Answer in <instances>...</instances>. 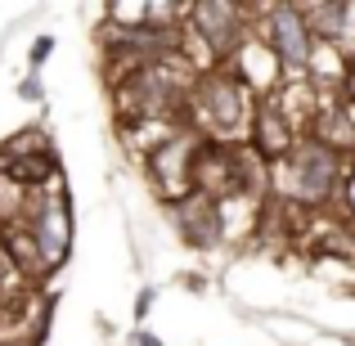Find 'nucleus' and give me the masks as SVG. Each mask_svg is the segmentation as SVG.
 <instances>
[{"label": "nucleus", "mask_w": 355, "mask_h": 346, "mask_svg": "<svg viewBox=\"0 0 355 346\" xmlns=\"http://www.w3.org/2000/svg\"><path fill=\"white\" fill-rule=\"evenodd\" d=\"M230 68L239 72L243 81H248L252 90H257V99L261 95H270V90L284 81V72H279V63H275V54L266 50V45L257 41V36H248V41L234 50V59H230Z\"/></svg>", "instance_id": "nucleus-10"}, {"label": "nucleus", "mask_w": 355, "mask_h": 346, "mask_svg": "<svg viewBox=\"0 0 355 346\" xmlns=\"http://www.w3.org/2000/svg\"><path fill=\"white\" fill-rule=\"evenodd\" d=\"M171 220H175V234L189 243L193 252H216L225 243V225H220V202L211 193H184L180 202H171Z\"/></svg>", "instance_id": "nucleus-8"}, {"label": "nucleus", "mask_w": 355, "mask_h": 346, "mask_svg": "<svg viewBox=\"0 0 355 346\" xmlns=\"http://www.w3.org/2000/svg\"><path fill=\"white\" fill-rule=\"evenodd\" d=\"M252 36L275 54L284 81L306 77L311 68V54H315V27L306 18V9L297 0H257V23H252Z\"/></svg>", "instance_id": "nucleus-5"}, {"label": "nucleus", "mask_w": 355, "mask_h": 346, "mask_svg": "<svg viewBox=\"0 0 355 346\" xmlns=\"http://www.w3.org/2000/svg\"><path fill=\"white\" fill-rule=\"evenodd\" d=\"M27 198H32V184H23L14 171H5V166H0V234L23 220Z\"/></svg>", "instance_id": "nucleus-11"}, {"label": "nucleus", "mask_w": 355, "mask_h": 346, "mask_svg": "<svg viewBox=\"0 0 355 346\" xmlns=\"http://www.w3.org/2000/svg\"><path fill=\"white\" fill-rule=\"evenodd\" d=\"M338 211L342 220H347V225L355 230V153L347 157V175H342V189H338Z\"/></svg>", "instance_id": "nucleus-12"}, {"label": "nucleus", "mask_w": 355, "mask_h": 346, "mask_svg": "<svg viewBox=\"0 0 355 346\" xmlns=\"http://www.w3.org/2000/svg\"><path fill=\"white\" fill-rule=\"evenodd\" d=\"M153 302H157V288H139V297H135V320H144V315L153 311Z\"/></svg>", "instance_id": "nucleus-15"}, {"label": "nucleus", "mask_w": 355, "mask_h": 346, "mask_svg": "<svg viewBox=\"0 0 355 346\" xmlns=\"http://www.w3.org/2000/svg\"><path fill=\"white\" fill-rule=\"evenodd\" d=\"M257 0H189L184 9V50H198V68L230 63L252 36Z\"/></svg>", "instance_id": "nucleus-4"}, {"label": "nucleus", "mask_w": 355, "mask_h": 346, "mask_svg": "<svg viewBox=\"0 0 355 346\" xmlns=\"http://www.w3.org/2000/svg\"><path fill=\"white\" fill-rule=\"evenodd\" d=\"M257 108V90L239 77L230 63H211L193 77L189 99H184V126L198 130L202 139H248V121Z\"/></svg>", "instance_id": "nucleus-2"}, {"label": "nucleus", "mask_w": 355, "mask_h": 346, "mask_svg": "<svg viewBox=\"0 0 355 346\" xmlns=\"http://www.w3.org/2000/svg\"><path fill=\"white\" fill-rule=\"evenodd\" d=\"M0 166L14 171L23 184H41L50 171H59V157H54V139L41 126H23L0 144Z\"/></svg>", "instance_id": "nucleus-7"}, {"label": "nucleus", "mask_w": 355, "mask_h": 346, "mask_svg": "<svg viewBox=\"0 0 355 346\" xmlns=\"http://www.w3.org/2000/svg\"><path fill=\"white\" fill-rule=\"evenodd\" d=\"M18 99H27V104H36V99H45L41 81H36V72H27L23 81H18Z\"/></svg>", "instance_id": "nucleus-14"}, {"label": "nucleus", "mask_w": 355, "mask_h": 346, "mask_svg": "<svg viewBox=\"0 0 355 346\" xmlns=\"http://www.w3.org/2000/svg\"><path fill=\"white\" fill-rule=\"evenodd\" d=\"M351 54H355V41H351Z\"/></svg>", "instance_id": "nucleus-18"}, {"label": "nucleus", "mask_w": 355, "mask_h": 346, "mask_svg": "<svg viewBox=\"0 0 355 346\" xmlns=\"http://www.w3.org/2000/svg\"><path fill=\"white\" fill-rule=\"evenodd\" d=\"M347 342H351V346H355V338H347Z\"/></svg>", "instance_id": "nucleus-19"}, {"label": "nucleus", "mask_w": 355, "mask_h": 346, "mask_svg": "<svg viewBox=\"0 0 355 346\" xmlns=\"http://www.w3.org/2000/svg\"><path fill=\"white\" fill-rule=\"evenodd\" d=\"M347 157L351 153L324 144L320 135H302L279 162H270V198L288 211H302V216L338 207Z\"/></svg>", "instance_id": "nucleus-1"}, {"label": "nucleus", "mask_w": 355, "mask_h": 346, "mask_svg": "<svg viewBox=\"0 0 355 346\" xmlns=\"http://www.w3.org/2000/svg\"><path fill=\"white\" fill-rule=\"evenodd\" d=\"M54 54V36H36L32 50H27V72H41V63Z\"/></svg>", "instance_id": "nucleus-13"}, {"label": "nucleus", "mask_w": 355, "mask_h": 346, "mask_svg": "<svg viewBox=\"0 0 355 346\" xmlns=\"http://www.w3.org/2000/svg\"><path fill=\"white\" fill-rule=\"evenodd\" d=\"M198 144H202L198 130L180 126L175 135H166L162 144H153L144 153V180L162 207H171L184 193H193V157H198Z\"/></svg>", "instance_id": "nucleus-6"}, {"label": "nucleus", "mask_w": 355, "mask_h": 346, "mask_svg": "<svg viewBox=\"0 0 355 346\" xmlns=\"http://www.w3.org/2000/svg\"><path fill=\"white\" fill-rule=\"evenodd\" d=\"M342 297H355V279H347V284H342Z\"/></svg>", "instance_id": "nucleus-17"}, {"label": "nucleus", "mask_w": 355, "mask_h": 346, "mask_svg": "<svg viewBox=\"0 0 355 346\" xmlns=\"http://www.w3.org/2000/svg\"><path fill=\"white\" fill-rule=\"evenodd\" d=\"M130 346H162V342H157L153 333H144V329H139V333H135V342H130Z\"/></svg>", "instance_id": "nucleus-16"}, {"label": "nucleus", "mask_w": 355, "mask_h": 346, "mask_svg": "<svg viewBox=\"0 0 355 346\" xmlns=\"http://www.w3.org/2000/svg\"><path fill=\"white\" fill-rule=\"evenodd\" d=\"M297 139H302L297 121L288 117L270 95H261V99H257V108H252V121H248V144L257 148L266 162H279V157H284L288 148L297 144Z\"/></svg>", "instance_id": "nucleus-9"}, {"label": "nucleus", "mask_w": 355, "mask_h": 346, "mask_svg": "<svg viewBox=\"0 0 355 346\" xmlns=\"http://www.w3.org/2000/svg\"><path fill=\"white\" fill-rule=\"evenodd\" d=\"M23 234L36 248V261H41V275L50 279L54 270H63L72 252V239H77V220H72V198L68 184H63V171H50L41 184H32V198H27L23 211Z\"/></svg>", "instance_id": "nucleus-3"}]
</instances>
